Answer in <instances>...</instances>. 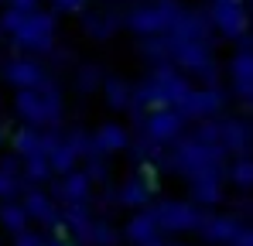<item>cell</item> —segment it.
Listing matches in <instances>:
<instances>
[{
  "label": "cell",
  "mask_w": 253,
  "mask_h": 246,
  "mask_svg": "<svg viewBox=\"0 0 253 246\" xmlns=\"http://www.w3.org/2000/svg\"><path fill=\"white\" fill-rule=\"evenodd\" d=\"M48 185H51V188H48V195H51L58 205L89 202V199H92V188H96V185L85 178L83 167H72V171H65V174H55Z\"/></svg>",
  "instance_id": "2e32d148"
},
{
  "label": "cell",
  "mask_w": 253,
  "mask_h": 246,
  "mask_svg": "<svg viewBox=\"0 0 253 246\" xmlns=\"http://www.w3.org/2000/svg\"><path fill=\"white\" fill-rule=\"evenodd\" d=\"M188 202L199 205V208H219L226 202V181L206 174V178H192L188 181Z\"/></svg>",
  "instance_id": "d6986e66"
},
{
  "label": "cell",
  "mask_w": 253,
  "mask_h": 246,
  "mask_svg": "<svg viewBox=\"0 0 253 246\" xmlns=\"http://www.w3.org/2000/svg\"><path fill=\"white\" fill-rule=\"evenodd\" d=\"M151 212H154L158 229L165 236H188V233H195L199 215H202V208L192 205L188 199H161V202H151Z\"/></svg>",
  "instance_id": "9c48e42d"
},
{
  "label": "cell",
  "mask_w": 253,
  "mask_h": 246,
  "mask_svg": "<svg viewBox=\"0 0 253 246\" xmlns=\"http://www.w3.org/2000/svg\"><path fill=\"white\" fill-rule=\"evenodd\" d=\"M76 243L79 246H120L124 240H120V226H113L106 215H92L89 226L76 236Z\"/></svg>",
  "instance_id": "ffe728a7"
},
{
  "label": "cell",
  "mask_w": 253,
  "mask_h": 246,
  "mask_svg": "<svg viewBox=\"0 0 253 246\" xmlns=\"http://www.w3.org/2000/svg\"><path fill=\"white\" fill-rule=\"evenodd\" d=\"M137 58L151 69V65H165L168 62V38L165 35H144L137 41Z\"/></svg>",
  "instance_id": "4316f807"
},
{
  "label": "cell",
  "mask_w": 253,
  "mask_h": 246,
  "mask_svg": "<svg viewBox=\"0 0 253 246\" xmlns=\"http://www.w3.org/2000/svg\"><path fill=\"white\" fill-rule=\"evenodd\" d=\"M113 188H117V208H130V212L147 208L158 195V171L154 167H133Z\"/></svg>",
  "instance_id": "8fae6325"
},
{
  "label": "cell",
  "mask_w": 253,
  "mask_h": 246,
  "mask_svg": "<svg viewBox=\"0 0 253 246\" xmlns=\"http://www.w3.org/2000/svg\"><path fill=\"white\" fill-rule=\"evenodd\" d=\"M222 181L233 185L240 195L253 188V158L250 154H236V158H226V167H222Z\"/></svg>",
  "instance_id": "7402d4cb"
},
{
  "label": "cell",
  "mask_w": 253,
  "mask_h": 246,
  "mask_svg": "<svg viewBox=\"0 0 253 246\" xmlns=\"http://www.w3.org/2000/svg\"><path fill=\"white\" fill-rule=\"evenodd\" d=\"M89 133H92V147L113 158V154H124L126 151L133 130H130L124 120H106V123H99L96 130H89Z\"/></svg>",
  "instance_id": "ac0fdd59"
},
{
  "label": "cell",
  "mask_w": 253,
  "mask_h": 246,
  "mask_svg": "<svg viewBox=\"0 0 253 246\" xmlns=\"http://www.w3.org/2000/svg\"><path fill=\"white\" fill-rule=\"evenodd\" d=\"M206 21H209L212 35L236 41L250 31V3H209Z\"/></svg>",
  "instance_id": "4fadbf2b"
},
{
  "label": "cell",
  "mask_w": 253,
  "mask_h": 246,
  "mask_svg": "<svg viewBox=\"0 0 253 246\" xmlns=\"http://www.w3.org/2000/svg\"><path fill=\"white\" fill-rule=\"evenodd\" d=\"M17 199H21V205H24L31 226H38V229H44V233L65 236V226H62V205L55 202L42 185H24V192H21Z\"/></svg>",
  "instance_id": "30bf717a"
},
{
  "label": "cell",
  "mask_w": 253,
  "mask_h": 246,
  "mask_svg": "<svg viewBox=\"0 0 253 246\" xmlns=\"http://www.w3.org/2000/svg\"><path fill=\"white\" fill-rule=\"evenodd\" d=\"M44 161L51 164V174H65V171H72V167H79V154L65 144V137H62V130H58V137L51 140V147L44 151Z\"/></svg>",
  "instance_id": "d4e9b609"
},
{
  "label": "cell",
  "mask_w": 253,
  "mask_h": 246,
  "mask_svg": "<svg viewBox=\"0 0 253 246\" xmlns=\"http://www.w3.org/2000/svg\"><path fill=\"white\" fill-rule=\"evenodd\" d=\"M79 164H83L85 178H89L92 185H106V181H113V161H110V154H103V151L92 147Z\"/></svg>",
  "instance_id": "484cf974"
},
{
  "label": "cell",
  "mask_w": 253,
  "mask_h": 246,
  "mask_svg": "<svg viewBox=\"0 0 253 246\" xmlns=\"http://www.w3.org/2000/svg\"><path fill=\"white\" fill-rule=\"evenodd\" d=\"M0 226H3L7 233H17V229L31 226V222H28V212H24V205H21V199H3V202H0Z\"/></svg>",
  "instance_id": "f546056e"
},
{
  "label": "cell",
  "mask_w": 253,
  "mask_h": 246,
  "mask_svg": "<svg viewBox=\"0 0 253 246\" xmlns=\"http://www.w3.org/2000/svg\"><path fill=\"white\" fill-rule=\"evenodd\" d=\"M226 151L219 144H206L199 137H192L188 130L171 140L168 147L161 151V158L154 161V171H168V174H178L185 181L192 178H206V174H215L222 178V167H226Z\"/></svg>",
  "instance_id": "6da1fadb"
},
{
  "label": "cell",
  "mask_w": 253,
  "mask_h": 246,
  "mask_svg": "<svg viewBox=\"0 0 253 246\" xmlns=\"http://www.w3.org/2000/svg\"><path fill=\"white\" fill-rule=\"evenodd\" d=\"M161 151L165 147H154L147 137H140V133H130V144H126V161L130 167H154V161L161 158Z\"/></svg>",
  "instance_id": "cb8c5ba5"
},
{
  "label": "cell",
  "mask_w": 253,
  "mask_h": 246,
  "mask_svg": "<svg viewBox=\"0 0 253 246\" xmlns=\"http://www.w3.org/2000/svg\"><path fill=\"white\" fill-rule=\"evenodd\" d=\"M229 103H233V99H229V92H226L222 82H212V85L192 82L188 96H185L181 106H174V110L188 123H195V120H215V117H222V113L229 110Z\"/></svg>",
  "instance_id": "8992f818"
},
{
  "label": "cell",
  "mask_w": 253,
  "mask_h": 246,
  "mask_svg": "<svg viewBox=\"0 0 253 246\" xmlns=\"http://www.w3.org/2000/svg\"><path fill=\"white\" fill-rule=\"evenodd\" d=\"M21 178H24V185H48L55 174L42 154H28V158H21Z\"/></svg>",
  "instance_id": "f1b7e54d"
},
{
  "label": "cell",
  "mask_w": 253,
  "mask_h": 246,
  "mask_svg": "<svg viewBox=\"0 0 253 246\" xmlns=\"http://www.w3.org/2000/svg\"><path fill=\"white\" fill-rule=\"evenodd\" d=\"M10 110L24 126H62V120H65V89H62L58 76H51L48 82L35 85V89H17Z\"/></svg>",
  "instance_id": "3957f363"
},
{
  "label": "cell",
  "mask_w": 253,
  "mask_h": 246,
  "mask_svg": "<svg viewBox=\"0 0 253 246\" xmlns=\"http://www.w3.org/2000/svg\"><path fill=\"white\" fill-rule=\"evenodd\" d=\"M21 192H24V178H21V174H3V171H0V202H3V199H17Z\"/></svg>",
  "instance_id": "d6a6232c"
},
{
  "label": "cell",
  "mask_w": 253,
  "mask_h": 246,
  "mask_svg": "<svg viewBox=\"0 0 253 246\" xmlns=\"http://www.w3.org/2000/svg\"><path fill=\"white\" fill-rule=\"evenodd\" d=\"M188 130V120L174 110V106H161V110H151L144 113L140 120L133 123V133L147 137L154 147H168L171 140H178L181 133Z\"/></svg>",
  "instance_id": "ba28073f"
},
{
  "label": "cell",
  "mask_w": 253,
  "mask_h": 246,
  "mask_svg": "<svg viewBox=\"0 0 253 246\" xmlns=\"http://www.w3.org/2000/svg\"><path fill=\"white\" fill-rule=\"evenodd\" d=\"M44 240H48V233L38 226H24V229L10 233V246H44Z\"/></svg>",
  "instance_id": "1f68e13d"
},
{
  "label": "cell",
  "mask_w": 253,
  "mask_h": 246,
  "mask_svg": "<svg viewBox=\"0 0 253 246\" xmlns=\"http://www.w3.org/2000/svg\"><path fill=\"white\" fill-rule=\"evenodd\" d=\"M0 171L3 174H21V158L17 154H0Z\"/></svg>",
  "instance_id": "e575fe53"
},
{
  "label": "cell",
  "mask_w": 253,
  "mask_h": 246,
  "mask_svg": "<svg viewBox=\"0 0 253 246\" xmlns=\"http://www.w3.org/2000/svg\"><path fill=\"white\" fill-rule=\"evenodd\" d=\"M3 144H7V133H3V126H0V151H3Z\"/></svg>",
  "instance_id": "ab89813d"
},
{
  "label": "cell",
  "mask_w": 253,
  "mask_h": 246,
  "mask_svg": "<svg viewBox=\"0 0 253 246\" xmlns=\"http://www.w3.org/2000/svg\"><path fill=\"white\" fill-rule=\"evenodd\" d=\"M219 147H222L229 158H236V154H250V151H253L250 113L240 110V117H236V113L226 110V113L219 117Z\"/></svg>",
  "instance_id": "9a60e30c"
},
{
  "label": "cell",
  "mask_w": 253,
  "mask_h": 246,
  "mask_svg": "<svg viewBox=\"0 0 253 246\" xmlns=\"http://www.w3.org/2000/svg\"><path fill=\"white\" fill-rule=\"evenodd\" d=\"M247 229H250V219H243V215H236V212H212V208H202L199 226H195V236H199L202 246H233Z\"/></svg>",
  "instance_id": "52a82bcc"
},
{
  "label": "cell",
  "mask_w": 253,
  "mask_h": 246,
  "mask_svg": "<svg viewBox=\"0 0 253 246\" xmlns=\"http://www.w3.org/2000/svg\"><path fill=\"white\" fill-rule=\"evenodd\" d=\"M44 246H79V243H76L72 236H58V233H55L51 240H44Z\"/></svg>",
  "instance_id": "8d00e7d4"
},
{
  "label": "cell",
  "mask_w": 253,
  "mask_h": 246,
  "mask_svg": "<svg viewBox=\"0 0 253 246\" xmlns=\"http://www.w3.org/2000/svg\"><path fill=\"white\" fill-rule=\"evenodd\" d=\"M62 137H65V144L79 154V161H83L85 154L92 151V133L89 130H83V126H72V130H62Z\"/></svg>",
  "instance_id": "4dcf8cb0"
},
{
  "label": "cell",
  "mask_w": 253,
  "mask_h": 246,
  "mask_svg": "<svg viewBox=\"0 0 253 246\" xmlns=\"http://www.w3.org/2000/svg\"><path fill=\"white\" fill-rule=\"evenodd\" d=\"M124 10H126V3H103L99 10L83 7L79 10V24H83L85 38H92V41L117 38L124 31Z\"/></svg>",
  "instance_id": "5bb4252c"
},
{
  "label": "cell",
  "mask_w": 253,
  "mask_h": 246,
  "mask_svg": "<svg viewBox=\"0 0 253 246\" xmlns=\"http://www.w3.org/2000/svg\"><path fill=\"white\" fill-rule=\"evenodd\" d=\"M103 65L99 62H76L72 65V92L76 96H96L103 82Z\"/></svg>",
  "instance_id": "603a6c76"
},
{
  "label": "cell",
  "mask_w": 253,
  "mask_h": 246,
  "mask_svg": "<svg viewBox=\"0 0 253 246\" xmlns=\"http://www.w3.org/2000/svg\"><path fill=\"white\" fill-rule=\"evenodd\" d=\"M0 31L10 38L14 51L44 58V55L58 44V14H55V10H42V7H35V10L3 7V14H0Z\"/></svg>",
  "instance_id": "7a4b0ae2"
},
{
  "label": "cell",
  "mask_w": 253,
  "mask_h": 246,
  "mask_svg": "<svg viewBox=\"0 0 253 246\" xmlns=\"http://www.w3.org/2000/svg\"><path fill=\"white\" fill-rule=\"evenodd\" d=\"M181 0H137L124 10V31L144 38V35H165L171 17L178 14Z\"/></svg>",
  "instance_id": "5b68a950"
},
{
  "label": "cell",
  "mask_w": 253,
  "mask_h": 246,
  "mask_svg": "<svg viewBox=\"0 0 253 246\" xmlns=\"http://www.w3.org/2000/svg\"><path fill=\"white\" fill-rule=\"evenodd\" d=\"M55 76L51 69H48V62H42L38 55H14V58H7V62H0V82H7L14 92L17 89H35V85H42Z\"/></svg>",
  "instance_id": "7c38bea8"
},
{
  "label": "cell",
  "mask_w": 253,
  "mask_h": 246,
  "mask_svg": "<svg viewBox=\"0 0 253 246\" xmlns=\"http://www.w3.org/2000/svg\"><path fill=\"white\" fill-rule=\"evenodd\" d=\"M165 246H188V243H185V240H178V236H171V240L165 236Z\"/></svg>",
  "instance_id": "74e56055"
},
{
  "label": "cell",
  "mask_w": 253,
  "mask_h": 246,
  "mask_svg": "<svg viewBox=\"0 0 253 246\" xmlns=\"http://www.w3.org/2000/svg\"><path fill=\"white\" fill-rule=\"evenodd\" d=\"M7 7H14V10H35V7H42V0H3Z\"/></svg>",
  "instance_id": "d590c367"
},
{
  "label": "cell",
  "mask_w": 253,
  "mask_h": 246,
  "mask_svg": "<svg viewBox=\"0 0 253 246\" xmlns=\"http://www.w3.org/2000/svg\"><path fill=\"white\" fill-rule=\"evenodd\" d=\"M96 96H103L106 110L124 113L126 99H130V79L120 76V72H103V82H99V92H96Z\"/></svg>",
  "instance_id": "44dd1931"
},
{
  "label": "cell",
  "mask_w": 253,
  "mask_h": 246,
  "mask_svg": "<svg viewBox=\"0 0 253 246\" xmlns=\"http://www.w3.org/2000/svg\"><path fill=\"white\" fill-rule=\"evenodd\" d=\"M209 3H250V0H209Z\"/></svg>",
  "instance_id": "f35d334b"
},
{
  "label": "cell",
  "mask_w": 253,
  "mask_h": 246,
  "mask_svg": "<svg viewBox=\"0 0 253 246\" xmlns=\"http://www.w3.org/2000/svg\"><path fill=\"white\" fill-rule=\"evenodd\" d=\"M120 240H124L126 246H147V243L165 240V233L158 229V219H154L151 205H147V208H133V212L126 215V222L120 226Z\"/></svg>",
  "instance_id": "e0dca14e"
},
{
  "label": "cell",
  "mask_w": 253,
  "mask_h": 246,
  "mask_svg": "<svg viewBox=\"0 0 253 246\" xmlns=\"http://www.w3.org/2000/svg\"><path fill=\"white\" fill-rule=\"evenodd\" d=\"M96 212H92V205L89 202H69L62 205V226H65V233H72V240L83 233L85 226H89V219H92Z\"/></svg>",
  "instance_id": "83f0119b"
},
{
  "label": "cell",
  "mask_w": 253,
  "mask_h": 246,
  "mask_svg": "<svg viewBox=\"0 0 253 246\" xmlns=\"http://www.w3.org/2000/svg\"><path fill=\"white\" fill-rule=\"evenodd\" d=\"M48 3H51L55 14H79L89 0H48Z\"/></svg>",
  "instance_id": "836d02e7"
},
{
  "label": "cell",
  "mask_w": 253,
  "mask_h": 246,
  "mask_svg": "<svg viewBox=\"0 0 253 246\" xmlns=\"http://www.w3.org/2000/svg\"><path fill=\"white\" fill-rule=\"evenodd\" d=\"M236 41H240V48L226 58L222 79H226L229 99H236L240 110L250 113V103H253V38H250V31H247L243 38H236Z\"/></svg>",
  "instance_id": "277c9868"
}]
</instances>
